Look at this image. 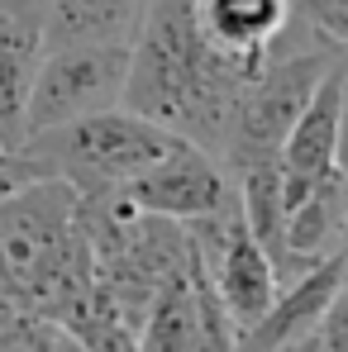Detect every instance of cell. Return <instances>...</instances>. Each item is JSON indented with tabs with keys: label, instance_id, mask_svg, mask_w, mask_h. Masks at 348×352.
<instances>
[{
	"label": "cell",
	"instance_id": "cell-1",
	"mask_svg": "<svg viewBox=\"0 0 348 352\" xmlns=\"http://www.w3.org/2000/svg\"><path fill=\"white\" fill-rule=\"evenodd\" d=\"M248 76L253 67L205 43L196 24V0H148L143 24L129 43V76L119 105L220 157L225 124Z\"/></svg>",
	"mask_w": 348,
	"mask_h": 352
},
{
	"label": "cell",
	"instance_id": "cell-2",
	"mask_svg": "<svg viewBox=\"0 0 348 352\" xmlns=\"http://www.w3.org/2000/svg\"><path fill=\"white\" fill-rule=\"evenodd\" d=\"M172 143H181L172 129L143 119L129 105H110L96 115L67 119L58 129H43L19 148L48 176H62L76 195H101V190H119L129 176L158 162Z\"/></svg>",
	"mask_w": 348,
	"mask_h": 352
},
{
	"label": "cell",
	"instance_id": "cell-3",
	"mask_svg": "<svg viewBox=\"0 0 348 352\" xmlns=\"http://www.w3.org/2000/svg\"><path fill=\"white\" fill-rule=\"evenodd\" d=\"M329 67H334V43L320 38V34H310L305 48H282L277 43L272 58L248 76V86L234 100L225 138H220V162L229 172H238L248 162L277 157L287 129L305 110V100L315 96V86Z\"/></svg>",
	"mask_w": 348,
	"mask_h": 352
},
{
	"label": "cell",
	"instance_id": "cell-4",
	"mask_svg": "<svg viewBox=\"0 0 348 352\" xmlns=\"http://www.w3.org/2000/svg\"><path fill=\"white\" fill-rule=\"evenodd\" d=\"M129 43H43L24 105V138L124 100Z\"/></svg>",
	"mask_w": 348,
	"mask_h": 352
},
{
	"label": "cell",
	"instance_id": "cell-5",
	"mask_svg": "<svg viewBox=\"0 0 348 352\" xmlns=\"http://www.w3.org/2000/svg\"><path fill=\"white\" fill-rule=\"evenodd\" d=\"M119 190L134 210L163 214V219H176V224H191V219H205V214H220V210L238 205L229 167L215 153H205L201 143H186V138L172 143L139 176H129Z\"/></svg>",
	"mask_w": 348,
	"mask_h": 352
},
{
	"label": "cell",
	"instance_id": "cell-6",
	"mask_svg": "<svg viewBox=\"0 0 348 352\" xmlns=\"http://www.w3.org/2000/svg\"><path fill=\"white\" fill-rule=\"evenodd\" d=\"M277 167H282L287 205L344 172V86H339L334 67L320 76L315 96L305 100V110L287 129V138L277 148Z\"/></svg>",
	"mask_w": 348,
	"mask_h": 352
},
{
	"label": "cell",
	"instance_id": "cell-7",
	"mask_svg": "<svg viewBox=\"0 0 348 352\" xmlns=\"http://www.w3.org/2000/svg\"><path fill=\"white\" fill-rule=\"evenodd\" d=\"M344 286V262L339 252L334 257H320L310 262L300 276H291L287 286L277 291V300L267 305V314L238 338V348H310L329 300Z\"/></svg>",
	"mask_w": 348,
	"mask_h": 352
},
{
	"label": "cell",
	"instance_id": "cell-8",
	"mask_svg": "<svg viewBox=\"0 0 348 352\" xmlns=\"http://www.w3.org/2000/svg\"><path fill=\"white\" fill-rule=\"evenodd\" d=\"M291 19H296L291 0H196V24L205 43L253 72L287 38Z\"/></svg>",
	"mask_w": 348,
	"mask_h": 352
},
{
	"label": "cell",
	"instance_id": "cell-9",
	"mask_svg": "<svg viewBox=\"0 0 348 352\" xmlns=\"http://www.w3.org/2000/svg\"><path fill=\"white\" fill-rule=\"evenodd\" d=\"M43 58V29L0 14V143H24V105L34 91V72Z\"/></svg>",
	"mask_w": 348,
	"mask_h": 352
},
{
	"label": "cell",
	"instance_id": "cell-10",
	"mask_svg": "<svg viewBox=\"0 0 348 352\" xmlns=\"http://www.w3.org/2000/svg\"><path fill=\"white\" fill-rule=\"evenodd\" d=\"M148 0H48L43 43H134Z\"/></svg>",
	"mask_w": 348,
	"mask_h": 352
},
{
	"label": "cell",
	"instance_id": "cell-11",
	"mask_svg": "<svg viewBox=\"0 0 348 352\" xmlns=\"http://www.w3.org/2000/svg\"><path fill=\"white\" fill-rule=\"evenodd\" d=\"M34 176H48V172H43L24 148H0V200L14 195L19 186H29Z\"/></svg>",
	"mask_w": 348,
	"mask_h": 352
},
{
	"label": "cell",
	"instance_id": "cell-12",
	"mask_svg": "<svg viewBox=\"0 0 348 352\" xmlns=\"http://www.w3.org/2000/svg\"><path fill=\"white\" fill-rule=\"evenodd\" d=\"M0 14H10V19H24V24H39V29H43L48 0H0Z\"/></svg>",
	"mask_w": 348,
	"mask_h": 352
},
{
	"label": "cell",
	"instance_id": "cell-13",
	"mask_svg": "<svg viewBox=\"0 0 348 352\" xmlns=\"http://www.w3.org/2000/svg\"><path fill=\"white\" fill-rule=\"evenodd\" d=\"M334 72H339V86H344V124H348V43L334 48Z\"/></svg>",
	"mask_w": 348,
	"mask_h": 352
},
{
	"label": "cell",
	"instance_id": "cell-14",
	"mask_svg": "<svg viewBox=\"0 0 348 352\" xmlns=\"http://www.w3.org/2000/svg\"><path fill=\"white\" fill-rule=\"evenodd\" d=\"M344 172H348V124H344Z\"/></svg>",
	"mask_w": 348,
	"mask_h": 352
},
{
	"label": "cell",
	"instance_id": "cell-15",
	"mask_svg": "<svg viewBox=\"0 0 348 352\" xmlns=\"http://www.w3.org/2000/svg\"><path fill=\"white\" fill-rule=\"evenodd\" d=\"M0 148H5V143H0Z\"/></svg>",
	"mask_w": 348,
	"mask_h": 352
}]
</instances>
